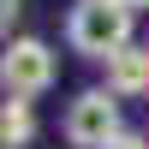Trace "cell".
<instances>
[{"instance_id":"7","label":"cell","mask_w":149,"mask_h":149,"mask_svg":"<svg viewBox=\"0 0 149 149\" xmlns=\"http://www.w3.org/2000/svg\"><path fill=\"white\" fill-rule=\"evenodd\" d=\"M107 149H149V137H137V131H119V137L107 143Z\"/></svg>"},{"instance_id":"2","label":"cell","mask_w":149,"mask_h":149,"mask_svg":"<svg viewBox=\"0 0 149 149\" xmlns=\"http://www.w3.org/2000/svg\"><path fill=\"white\" fill-rule=\"evenodd\" d=\"M60 131H66L72 149H107L125 131V119H119V95L107 90V84H95V90L72 95L66 102V119H60Z\"/></svg>"},{"instance_id":"3","label":"cell","mask_w":149,"mask_h":149,"mask_svg":"<svg viewBox=\"0 0 149 149\" xmlns=\"http://www.w3.org/2000/svg\"><path fill=\"white\" fill-rule=\"evenodd\" d=\"M54 78H60V60L42 36H12L0 48V90L6 95H30L36 102V95L54 90Z\"/></svg>"},{"instance_id":"4","label":"cell","mask_w":149,"mask_h":149,"mask_svg":"<svg viewBox=\"0 0 149 149\" xmlns=\"http://www.w3.org/2000/svg\"><path fill=\"white\" fill-rule=\"evenodd\" d=\"M107 66V90L119 95V102H131V95H149V48H119L113 60H102Z\"/></svg>"},{"instance_id":"9","label":"cell","mask_w":149,"mask_h":149,"mask_svg":"<svg viewBox=\"0 0 149 149\" xmlns=\"http://www.w3.org/2000/svg\"><path fill=\"white\" fill-rule=\"evenodd\" d=\"M143 48H149V42H143Z\"/></svg>"},{"instance_id":"5","label":"cell","mask_w":149,"mask_h":149,"mask_svg":"<svg viewBox=\"0 0 149 149\" xmlns=\"http://www.w3.org/2000/svg\"><path fill=\"white\" fill-rule=\"evenodd\" d=\"M36 137V107L30 95H6L0 102V149H24Z\"/></svg>"},{"instance_id":"8","label":"cell","mask_w":149,"mask_h":149,"mask_svg":"<svg viewBox=\"0 0 149 149\" xmlns=\"http://www.w3.org/2000/svg\"><path fill=\"white\" fill-rule=\"evenodd\" d=\"M125 6H131V12H137V6H149V0H125Z\"/></svg>"},{"instance_id":"6","label":"cell","mask_w":149,"mask_h":149,"mask_svg":"<svg viewBox=\"0 0 149 149\" xmlns=\"http://www.w3.org/2000/svg\"><path fill=\"white\" fill-rule=\"evenodd\" d=\"M18 12H24V0H0V30H12V24H18Z\"/></svg>"},{"instance_id":"1","label":"cell","mask_w":149,"mask_h":149,"mask_svg":"<svg viewBox=\"0 0 149 149\" xmlns=\"http://www.w3.org/2000/svg\"><path fill=\"white\" fill-rule=\"evenodd\" d=\"M131 30H137V12L125 0H78L66 18V42L84 60H113L119 48H131Z\"/></svg>"}]
</instances>
